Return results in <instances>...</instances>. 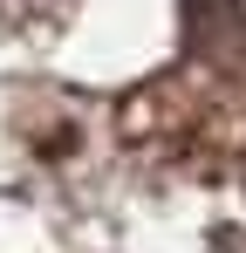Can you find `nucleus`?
I'll return each mask as SVG.
<instances>
[{"label":"nucleus","instance_id":"nucleus-1","mask_svg":"<svg viewBox=\"0 0 246 253\" xmlns=\"http://www.w3.org/2000/svg\"><path fill=\"white\" fill-rule=\"evenodd\" d=\"M28 7H35V0H0V14H28Z\"/></svg>","mask_w":246,"mask_h":253}]
</instances>
